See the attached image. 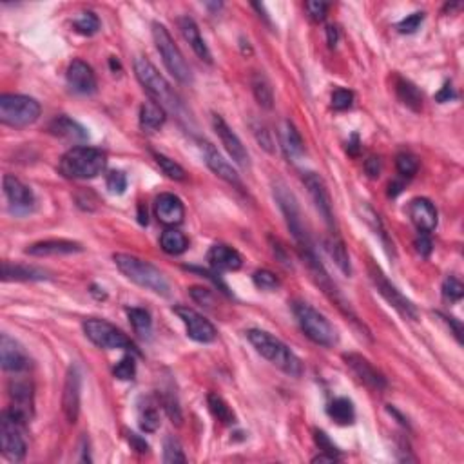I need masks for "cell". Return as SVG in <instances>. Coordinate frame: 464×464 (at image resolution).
I'll return each mask as SVG.
<instances>
[{
    "mask_svg": "<svg viewBox=\"0 0 464 464\" xmlns=\"http://www.w3.org/2000/svg\"><path fill=\"white\" fill-rule=\"evenodd\" d=\"M207 262L216 272H234L240 270L243 265V257L236 249H232L228 245L218 243L212 245L207 252Z\"/></svg>",
    "mask_w": 464,
    "mask_h": 464,
    "instance_id": "24",
    "label": "cell"
},
{
    "mask_svg": "<svg viewBox=\"0 0 464 464\" xmlns=\"http://www.w3.org/2000/svg\"><path fill=\"white\" fill-rule=\"evenodd\" d=\"M202 152H203V160H205L207 167L216 174V176L221 178L224 182L231 183V185L238 187V189L243 187V183H241L240 180V174L236 173V169H234L224 157H221L220 152H218V149H216L211 142H202Z\"/></svg>",
    "mask_w": 464,
    "mask_h": 464,
    "instance_id": "18",
    "label": "cell"
},
{
    "mask_svg": "<svg viewBox=\"0 0 464 464\" xmlns=\"http://www.w3.org/2000/svg\"><path fill=\"white\" fill-rule=\"evenodd\" d=\"M252 133L256 136V142L265 149L267 152H274V138H272V133L269 131V127L263 122H252Z\"/></svg>",
    "mask_w": 464,
    "mask_h": 464,
    "instance_id": "47",
    "label": "cell"
},
{
    "mask_svg": "<svg viewBox=\"0 0 464 464\" xmlns=\"http://www.w3.org/2000/svg\"><path fill=\"white\" fill-rule=\"evenodd\" d=\"M305 9H307L308 17L312 18V20L321 22L325 20L326 13H329V4H326V2L310 0V2H305Z\"/></svg>",
    "mask_w": 464,
    "mask_h": 464,
    "instance_id": "52",
    "label": "cell"
},
{
    "mask_svg": "<svg viewBox=\"0 0 464 464\" xmlns=\"http://www.w3.org/2000/svg\"><path fill=\"white\" fill-rule=\"evenodd\" d=\"M336 460H339L338 457L329 456V453H319L317 457H314L312 463H336Z\"/></svg>",
    "mask_w": 464,
    "mask_h": 464,
    "instance_id": "62",
    "label": "cell"
},
{
    "mask_svg": "<svg viewBox=\"0 0 464 464\" xmlns=\"http://www.w3.org/2000/svg\"><path fill=\"white\" fill-rule=\"evenodd\" d=\"M397 173L405 178H414L419 171V160L410 152H399L396 158Z\"/></svg>",
    "mask_w": 464,
    "mask_h": 464,
    "instance_id": "42",
    "label": "cell"
},
{
    "mask_svg": "<svg viewBox=\"0 0 464 464\" xmlns=\"http://www.w3.org/2000/svg\"><path fill=\"white\" fill-rule=\"evenodd\" d=\"M160 245H161V249H164V252L171 254V256H180V254H183L187 250V247H189V241H187V238L183 232H180L178 228H174V227H169L161 232Z\"/></svg>",
    "mask_w": 464,
    "mask_h": 464,
    "instance_id": "33",
    "label": "cell"
},
{
    "mask_svg": "<svg viewBox=\"0 0 464 464\" xmlns=\"http://www.w3.org/2000/svg\"><path fill=\"white\" fill-rule=\"evenodd\" d=\"M2 279L4 281H40L47 279L46 272L37 267L20 265V263H2Z\"/></svg>",
    "mask_w": 464,
    "mask_h": 464,
    "instance_id": "29",
    "label": "cell"
},
{
    "mask_svg": "<svg viewBox=\"0 0 464 464\" xmlns=\"http://www.w3.org/2000/svg\"><path fill=\"white\" fill-rule=\"evenodd\" d=\"M42 109L35 98L24 94H2L0 97V122L9 127H28L35 123Z\"/></svg>",
    "mask_w": 464,
    "mask_h": 464,
    "instance_id": "8",
    "label": "cell"
},
{
    "mask_svg": "<svg viewBox=\"0 0 464 464\" xmlns=\"http://www.w3.org/2000/svg\"><path fill=\"white\" fill-rule=\"evenodd\" d=\"M152 38H154V44H157V49L164 60L165 68L174 76V80H178L180 84H190L193 73H190L189 63L183 59L180 47L174 44L167 28L160 22H152Z\"/></svg>",
    "mask_w": 464,
    "mask_h": 464,
    "instance_id": "6",
    "label": "cell"
},
{
    "mask_svg": "<svg viewBox=\"0 0 464 464\" xmlns=\"http://www.w3.org/2000/svg\"><path fill=\"white\" fill-rule=\"evenodd\" d=\"M453 98H456V93H453L452 84H450V82H446V84L443 85V89H441V91H439V93L435 94V100L439 102V104H444V102H450V100H453Z\"/></svg>",
    "mask_w": 464,
    "mask_h": 464,
    "instance_id": "57",
    "label": "cell"
},
{
    "mask_svg": "<svg viewBox=\"0 0 464 464\" xmlns=\"http://www.w3.org/2000/svg\"><path fill=\"white\" fill-rule=\"evenodd\" d=\"M106 165V152L87 145H76L60 158L59 169L63 176L71 180H91L104 173Z\"/></svg>",
    "mask_w": 464,
    "mask_h": 464,
    "instance_id": "3",
    "label": "cell"
},
{
    "mask_svg": "<svg viewBox=\"0 0 464 464\" xmlns=\"http://www.w3.org/2000/svg\"><path fill=\"white\" fill-rule=\"evenodd\" d=\"M73 28H75V30L78 31L80 35L91 37V35H94L98 30H100V20H98V17L94 15V13L85 11V13H82L80 17L76 18L75 22H73Z\"/></svg>",
    "mask_w": 464,
    "mask_h": 464,
    "instance_id": "41",
    "label": "cell"
},
{
    "mask_svg": "<svg viewBox=\"0 0 464 464\" xmlns=\"http://www.w3.org/2000/svg\"><path fill=\"white\" fill-rule=\"evenodd\" d=\"M272 250H274L276 256H278L279 260H281L283 265L291 267V262H288V257H287V250L283 249V245L279 243L278 240H272Z\"/></svg>",
    "mask_w": 464,
    "mask_h": 464,
    "instance_id": "58",
    "label": "cell"
},
{
    "mask_svg": "<svg viewBox=\"0 0 464 464\" xmlns=\"http://www.w3.org/2000/svg\"><path fill=\"white\" fill-rule=\"evenodd\" d=\"M0 363L6 372H24L30 368V358L20 345L8 334L0 336Z\"/></svg>",
    "mask_w": 464,
    "mask_h": 464,
    "instance_id": "20",
    "label": "cell"
},
{
    "mask_svg": "<svg viewBox=\"0 0 464 464\" xmlns=\"http://www.w3.org/2000/svg\"><path fill=\"white\" fill-rule=\"evenodd\" d=\"M135 75L138 82L144 85V89L149 93L152 100L160 104L164 109H169L173 113H180L182 111V102L174 93V89L171 84L165 80V76L158 71L147 59H138L135 60Z\"/></svg>",
    "mask_w": 464,
    "mask_h": 464,
    "instance_id": "4",
    "label": "cell"
},
{
    "mask_svg": "<svg viewBox=\"0 0 464 464\" xmlns=\"http://www.w3.org/2000/svg\"><path fill=\"white\" fill-rule=\"evenodd\" d=\"M329 415L341 427L352 425L355 419L354 403L350 399H346V397H338L329 405Z\"/></svg>",
    "mask_w": 464,
    "mask_h": 464,
    "instance_id": "36",
    "label": "cell"
},
{
    "mask_svg": "<svg viewBox=\"0 0 464 464\" xmlns=\"http://www.w3.org/2000/svg\"><path fill=\"white\" fill-rule=\"evenodd\" d=\"M326 37H329V46L330 47L336 46V44H338V38H339L338 28H336V25H329V28H326Z\"/></svg>",
    "mask_w": 464,
    "mask_h": 464,
    "instance_id": "61",
    "label": "cell"
},
{
    "mask_svg": "<svg viewBox=\"0 0 464 464\" xmlns=\"http://www.w3.org/2000/svg\"><path fill=\"white\" fill-rule=\"evenodd\" d=\"M464 295V287L463 283L459 281L453 276H448L443 283V298L450 303H457V301L463 300Z\"/></svg>",
    "mask_w": 464,
    "mask_h": 464,
    "instance_id": "45",
    "label": "cell"
},
{
    "mask_svg": "<svg viewBox=\"0 0 464 464\" xmlns=\"http://www.w3.org/2000/svg\"><path fill=\"white\" fill-rule=\"evenodd\" d=\"M154 214L160 224L167 225V227H176L185 218V207L176 195L164 193L154 202Z\"/></svg>",
    "mask_w": 464,
    "mask_h": 464,
    "instance_id": "22",
    "label": "cell"
},
{
    "mask_svg": "<svg viewBox=\"0 0 464 464\" xmlns=\"http://www.w3.org/2000/svg\"><path fill=\"white\" fill-rule=\"evenodd\" d=\"M252 93L256 97L257 104L263 107V109H272L274 106V91H272V85H270L269 78H267L263 73H256L252 76Z\"/></svg>",
    "mask_w": 464,
    "mask_h": 464,
    "instance_id": "35",
    "label": "cell"
},
{
    "mask_svg": "<svg viewBox=\"0 0 464 464\" xmlns=\"http://www.w3.org/2000/svg\"><path fill=\"white\" fill-rule=\"evenodd\" d=\"M154 160L160 165V169L164 171V174H167L171 180H176V182H183V180H185V171H183L182 165L171 160L169 157H165L161 152H154Z\"/></svg>",
    "mask_w": 464,
    "mask_h": 464,
    "instance_id": "40",
    "label": "cell"
},
{
    "mask_svg": "<svg viewBox=\"0 0 464 464\" xmlns=\"http://www.w3.org/2000/svg\"><path fill=\"white\" fill-rule=\"evenodd\" d=\"M252 281H254V285L260 288V291L272 292V291H278V288H279L278 276H276L274 272L267 270V269L256 270V272L252 274Z\"/></svg>",
    "mask_w": 464,
    "mask_h": 464,
    "instance_id": "44",
    "label": "cell"
},
{
    "mask_svg": "<svg viewBox=\"0 0 464 464\" xmlns=\"http://www.w3.org/2000/svg\"><path fill=\"white\" fill-rule=\"evenodd\" d=\"M47 129H49L51 135L71 140V142H84V140L89 138L87 129L82 127L78 122H75V120L69 118V116H66V114L56 116V118L49 123Z\"/></svg>",
    "mask_w": 464,
    "mask_h": 464,
    "instance_id": "28",
    "label": "cell"
},
{
    "mask_svg": "<svg viewBox=\"0 0 464 464\" xmlns=\"http://www.w3.org/2000/svg\"><path fill=\"white\" fill-rule=\"evenodd\" d=\"M22 422L6 410L0 419V443H2V453L11 463H20L28 452V444L20 434Z\"/></svg>",
    "mask_w": 464,
    "mask_h": 464,
    "instance_id": "12",
    "label": "cell"
},
{
    "mask_svg": "<svg viewBox=\"0 0 464 464\" xmlns=\"http://www.w3.org/2000/svg\"><path fill=\"white\" fill-rule=\"evenodd\" d=\"M84 334L89 341L104 350H126L138 354L135 343L127 338L120 329L104 319H87L84 323Z\"/></svg>",
    "mask_w": 464,
    "mask_h": 464,
    "instance_id": "10",
    "label": "cell"
},
{
    "mask_svg": "<svg viewBox=\"0 0 464 464\" xmlns=\"http://www.w3.org/2000/svg\"><path fill=\"white\" fill-rule=\"evenodd\" d=\"M441 317H443L444 321H446L448 325H450V329H453V334H456L457 341L460 343V334H463V329H460V323L459 321H456V317H448V316H443V314H439Z\"/></svg>",
    "mask_w": 464,
    "mask_h": 464,
    "instance_id": "59",
    "label": "cell"
},
{
    "mask_svg": "<svg viewBox=\"0 0 464 464\" xmlns=\"http://www.w3.org/2000/svg\"><path fill=\"white\" fill-rule=\"evenodd\" d=\"M294 314L305 336L312 343L321 346H334L338 343V332L319 310L307 303H294Z\"/></svg>",
    "mask_w": 464,
    "mask_h": 464,
    "instance_id": "7",
    "label": "cell"
},
{
    "mask_svg": "<svg viewBox=\"0 0 464 464\" xmlns=\"http://www.w3.org/2000/svg\"><path fill=\"white\" fill-rule=\"evenodd\" d=\"M303 183L307 187L308 195L312 198L314 205H316L317 212L323 218L326 225H329L330 231H334L336 227V218H334V209H332V198H330V193L326 189L323 178L316 173H307L303 176Z\"/></svg>",
    "mask_w": 464,
    "mask_h": 464,
    "instance_id": "14",
    "label": "cell"
},
{
    "mask_svg": "<svg viewBox=\"0 0 464 464\" xmlns=\"http://www.w3.org/2000/svg\"><path fill=\"white\" fill-rule=\"evenodd\" d=\"M189 292H190V295H193V300H195L196 303L205 305V307H211V305H212V294H211V291H207V288L193 287Z\"/></svg>",
    "mask_w": 464,
    "mask_h": 464,
    "instance_id": "54",
    "label": "cell"
},
{
    "mask_svg": "<svg viewBox=\"0 0 464 464\" xmlns=\"http://www.w3.org/2000/svg\"><path fill=\"white\" fill-rule=\"evenodd\" d=\"M326 252L330 254V257L334 260V263L338 265V269L341 270L345 276L352 274V263L350 256H348V250H346L345 243L341 241V238H338L336 234H332L330 238H326L325 241Z\"/></svg>",
    "mask_w": 464,
    "mask_h": 464,
    "instance_id": "31",
    "label": "cell"
},
{
    "mask_svg": "<svg viewBox=\"0 0 464 464\" xmlns=\"http://www.w3.org/2000/svg\"><path fill=\"white\" fill-rule=\"evenodd\" d=\"M274 198L279 205V211H281L283 216H285L287 227L291 228L292 236H294L295 243H298V249L312 247V241H310L308 231L307 227H305L303 216H301L300 203H298L295 196L291 193V189H288L283 182H276Z\"/></svg>",
    "mask_w": 464,
    "mask_h": 464,
    "instance_id": "9",
    "label": "cell"
},
{
    "mask_svg": "<svg viewBox=\"0 0 464 464\" xmlns=\"http://www.w3.org/2000/svg\"><path fill=\"white\" fill-rule=\"evenodd\" d=\"M300 254H301V260H303V263L307 265L308 272H310V276H312V279L317 283V287L325 292L326 298H329V300L332 301L336 307H338V310L343 314V316L348 317V319H350L355 326H361V330H365V326L361 325V321L358 319L355 312L352 310L350 303H348V301L345 300V295L339 292L338 285L332 281V278L329 276V272H326V269L323 267L321 260L317 257L316 250H314V245L312 247H305V249H300Z\"/></svg>",
    "mask_w": 464,
    "mask_h": 464,
    "instance_id": "5",
    "label": "cell"
},
{
    "mask_svg": "<svg viewBox=\"0 0 464 464\" xmlns=\"http://www.w3.org/2000/svg\"><path fill=\"white\" fill-rule=\"evenodd\" d=\"M432 249H434V243H432L430 236L419 232V236L415 238V250H417L422 257H428L432 254Z\"/></svg>",
    "mask_w": 464,
    "mask_h": 464,
    "instance_id": "53",
    "label": "cell"
},
{
    "mask_svg": "<svg viewBox=\"0 0 464 464\" xmlns=\"http://www.w3.org/2000/svg\"><path fill=\"white\" fill-rule=\"evenodd\" d=\"M138 421H140V428L147 434H152V432H157L158 427H160V412H158L157 403L145 397L144 403H140L138 405Z\"/></svg>",
    "mask_w": 464,
    "mask_h": 464,
    "instance_id": "34",
    "label": "cell"
},
{
    "mask_svg": "<svg viewBox=\"0 0 464 464\" xmlns=\"http://www.w3.org/2000/svg\"><path fill=\"white\" fill-rule=\"evenodd\" d=\"M250 345L256 348L257 354H262L267 361L278 367L279 370L285 372L291 377H300L303 374V363L301 359L294 354L283 341L274 338L272 334L265 330L252 329L247 332Z\"/></svg>",
    "mask_w": 464,
    "mask_h": 464,
    "instance_id": "1",
    "label": "cell"
},
{
    "mask_svg": "<svg viewBox=\"0 0 464 464\" xmlns=\"http://www.w3.org/2000/svg\"><path fill=\"white\" fill-rule=\"evenodd\" d=\"M408 216L412 224L422 234H430L437 227V209L428 198H414L408 205Z\"/></svg>",
    "mask_w": 464,
    "mask_h": 464,
    "instance_id": "23",
    "label": "cell"
},
{
    "mask_svg": "<svg viewBox=\"0 0 464 464\" xmlns=\"http://www.w3.org/2000/svg\"><path fill=\"white\" fill-rule=\"evenodd\" d=\"M138 220L142 225H147V211L144 212V207L140 205V214H138Z\"/></svg>",
    "mask_w": 464,
    "mask_h": 464,
    "instance_id": "64",
    "label": "cell"
},
{
    "mask_svg": "<svg viewBox=\"0 0 464 464\" xmlns=\"http://www.w3.org/2000/svg\"><path fill=\"white\" fill-rule=\"evenodd\" d=\"M68 85L78 94H93L97 91V75L84 60H73L68 68Z\"/></svg>",
    "mask_w": 464,
    "mask_h": 464,
    "instance_id": "19",
    "label": "cell"
},
{
    "mask_svg": "<svg viewBox=\"0 0 464 464\" xmlns=\"http://www.w3.org/2000/svg\"><path fill=\"white\" fill-rule=\"evenodd\" d=\"M207 405L211 414L220 422H224V425H234L236 422V415H234L232 408L227 405L224 397H220L218 393H209Z\"/></svg>",
    "mask_w": 464,
    "mask_h": 464,
    "instance_id": "37",
    "label": "cell"
},
{
    "mask_svg": "<svg viewBox=\"0 0 464 464\" xmlns=\"http://www.w3.org/2000/svg\"><path fill=\"white\" fill-rule=\"evenodd\" d=\"M2 187H4V195L8 202L11 203V207L15 212H30L35 205V196L28 185L15 178L13 174H6L2 180Z\"/></svg>",
    "mask_w": 464,
    "mask_h": 464,
    "instance_id": "21",
    "label": "cell"
},
{
    "mask_svg": "<svg viewBox=\"0 0 464 464\" xmlns=\"http://www.w3.org/2000/svg\"><path fill=\"white\" fill-rule=\"evenodd\" d=\"M127 316H129V321H131L133 330L138 334L140 338H149L151 336L152 319L147 310H144V308H129Z\"/></svg>",
    "mask_w": 464,
    "mask_h": 464,
    "instance_id": "38",
    "label": "cell"
},
{
    "mask_svg": "<svg viewBox=\"0 0 464 464\" xmlns=\"http://www.w3.org/2000/svg\"><path fill=\"white\" fill-rule=\"evenodd\" d=\"M80 397H82V374L80 368L76 365H71L66 376L62 392V410L63 415L71 425L78 421L80 415Z\"/></svg>",
    "mask_w": 464,
    "mask_h": 464,
    "instance_id": "15",
    "label": "cell"
},
{
    "mask_svg": "<svg viewBox=\"0 0 464 464\" xmlns=\"http://www.w3.org/2000/svg\"><path fill=\"white\" fill-rule=\"evenodd\" d=\"M160 403L164 405L165 412L171 417V421L176 422V425H182V408H180V403H178L176 396H174L171 390H164L160 393Z\"/></svg>",
    "mask_w": 464,
    "mask_h": 464,
    "instance_id": "43",
    "label": "cell"
},
{
    "mask_svg": "<svg viewBox=\"0 0 464 464\" xmlns=\"http://www.w3.org/2000/svg\"><path fill=\"white\" fill-rule=\"evenodd\" d=\"M107 189L113 193V195H123L127 189V176L122 173V171H111L107 174Z\"/></svg>",
    "mask_w": 464,
    "mask_h": 464,
    "instance_id": "50",
    "label": "cell"
},
{
    "mask_svg": "<svg viewBox=\"0 0 464 464\" xmlns=\"http://www.w3.org/2000/svg\"><path fill=\"white\" fill-rule=\"evenodd\" d=\"M84 247L80 243L71 240H46V241H38V243L30 245L25 249V254L30 256H66V254H76L82 252Z\"/></svg>",
    "mask_w": 464,
    "mask_h": 464,
    "instance_id": "26",
    "label": "cell"
},
{
    "mask_svg": "<svg viewBox=\"0 0 464 464\" xmlns=\"http://www.w3.org/2000/svg\"><path fill=\"white\" fill-rule=\"evenodd\" d=\"M187 457L183 453V448L180 444V441L174 437V435H169V437H165L164 441V463L167 464H176V463H185Z\"/></svg>",
    "mask_w": 464,
    "mask_h": 464,
    "instance_id": "39",
    "label": "cell"
},
{
    "mask_svg": "<svg viewBox=\"0 0 464 464\" xmlns=\"http://www.w3.org/2000/svg\"><path fill=\"white\" fill-rule=\"evenodd\" d=\"M113 260L120 272L127 279L136 283L138 287L147 288V291L154 292L158 295H164V298L171 294V285L167 278L161 274L160 269H157L149 262H144V260L131 256V254H114Z\"/></svg>",
    "mask_w": 464,
    "mask_h": 464,
    "instance_id": "2",
    "label": "cell"
},
{
    "mask_svg": "<svg viewBox=\"0 0 464 464\" xmlns=\"http://www.w3.org/2000/svg\"><path fill=\"white\" fill-rule=\"evenodd\" d=\"M422 20H425V13L422 11L412 13V15H408V17L403 18V20L397 24V30H399V33L403 35L415 33V31L419 30V25L422 24Z\"/></svg>",
    "mask_w": 464,
    "mask_h": 464,
    "instance_id": "49",
    "label": "cell"
},
{
    "mask_svg": "<svg viewBox=\"0 0 464 464\" xmlns=\"http://www.w3.org/2000/svg\"><path fill=\"white\" fill-rule=\"evenodd\" d=\"M381 169H383V164H381V158L377 157H370L367 161H365V171L370 178H377L381 174Z\"/></svg>",
    "mask_w": 464,
    "mask_h": 464,
    "instance_id": "55",
    "label": "cell"
},
{
    "mask_svg": "<svg viewBox=\"0 0 464 464\" xmlns=\"http://www.w3.org/2000/svg\"><path fill=\"white\" fill-rule=\"evenodd\" d=\"M389 196H392V198H396L397 195H401V190H403V183H397V182H393V183H390V187H389Z\"/></svg>",
    "mask_w": 464,
    "mask_h": 464,
    "instance_id": "63",
    "label": "cell"
},
{
    "mask_svg": "<svg viewBox=\"0 0 464 464\" xmlns=\"http://www.w3.org/2000/svg\"><path fill=\"white\" fill-rule=\"evenodd\" d=\"M343 359H345V363L352 368L355 376L359 377V381L367 384L368 389L377 390V392L386 389V377H384L367 358H363L361 354L350 352V354L343 355Z\"/></svg>",
    "mask_w": 464,
    "mask_h": 464,
    "instance_id": "17",
    "label": "cell"
},
{
    "mask_svg": "<svg viewBox=\"0 0 464 464\" xmlns=\"http://www.w3.org/2000/svg\"><path fill=\"white\" fill-rule=\"evenodd\" d=\"M359 151H361V144H359V136L352 135L350 142H348V152H350L352 157H358Z\"/></svg>",
    "mask_w": 464,
    "mask_h": 464,
    "instance_id": "60",
    "label": "cell"
},
{
    "mask_svg": "<svg viewBox=\"0 0 464 464\" xmlns=\"http://www.w3.org/2000/svg\"><path fill=\"white\" fill-rule=\"evenodd\" d=\"M354 104V93L348 89H336L332 93V107L336 111L350 109Z\"/></svg>",
    "mask_w": 464,
    "mask_h": 464,
    "instance_id": "48",
    "label": "cell"
},
{
    "mask_svg": "<svg viewBox=\"0 0 464 464\" xmlns=\"http://www.w3.org/2000/svg\"><path fill=\"white\" fill-rule=\"evenodd\" d=\"M127 441H129V444L133 446V450H136L138 453H147L149 452V444L145 443V439H142L140 435L136 434H127Z\"/></svg>",
    "mask_w": 464,
    "mask_h": 464,
    "instance_id": "56",
    "label": "cell"
},
{
    "mask_svg": "<svg viewBox=\"0 0 464 464\" xmlns=\"http://www.w3.org/2000/svg\"><path fill=\"white\" fill-rule=\"evenodd\" d=\"M167 120V113L160 104L154 100H147L140 107V126L145 131H158Z\"/></svg>",
    "mask_w": 464,
    "mask_h": 464,
    "instance_id": "30",
    "label": "cell"
},
{
    "mask_svg": "<svg viewBox=\"0 0 464 464\" xmlns=\"http://www.w3.org/2000/svg\"><path fill=\"white\" fill-rule=\"evenodd\" d=\"M173 312L176 314L180 319L183 321V325L187 329V336L190 339H195L198 343H212L218 336L214 325L211 321L205 319L202 314H198L195 308L183 307V305H178L173 308Z\"/></svg>",
    "mask_w": 464,
    "mask_h": 464,
    "instance_id": "13",
    "label": "cell"
},
{
    "mask_svg": "<svg viewBox=\"0 0 464 464\" xmlns=\"http://www.w3.org/2000/svg\"><path fill=\"white\" fill-rule=\"evenodd\" d=\"M178 30L182 33V37L185 38V42L193 47V51L196 53L200 60L203 62L212 63V53L209 49V46L203 40L202 33H200V28L195 20L190 17H180L178 18Z\"/></svg>",
    "mask_w": 464,
    "mask_h": 464,
    "instance_id": "25",
    "label": "cell"
},
{
    "mask_svg": "<svg viewBox=\"0 0 464 464\" xmlns=\"http://www.w3.org/2000/svg\"><path fill=\"white\" fill-rule=\"evenodd\" d=\"M279 144H281V149L292 161H295L305 154L303 138H301L300 131L295 129L291 120H283L281 127H279Z\"/></svg>",
    "mask_w": 464,
    "mask_h": 464,
    "instance_id": "27",
    "label": "cell"
},
{
    "mask_svg": "<svg viewBox=\"0 0 464 464\" xmlns=\"http://www.w3.org/2000/svg\"><path fill=\"white\" fill-rule=\"evenodd\" d=\"M212 127H214L216 135L220 136L221 144H224L225 151L231 154L232 160L236 161L240 167L247 169V167L250 165L249 152H247V149H245V145H243V142L240 140V136L232 131L231 127H228V123L221 118L220 114H212Z\"/></svg>",
    "mask_w": 464,
    "mask_h": 464,
    "instance_id": "16",
    "label": "cell"
},
{
    "mask_svg": "<svg viewBox=\"0 0 464 464\" xmlns=\"http://www.w3.org/2000/svg\"><path fill=\"white\" fill-rule=\"evenodd\" d=\"M113 374H114V377H118V379H122V381L135 379V376H136L135 358H133V355H123L118 363H116V367L113 368Z\"/></svg>",
    "mask_w": 464,
    "mask_h": 464,
    "instance_id": "46",
    "label": "cell"
},
{
    "mask_svg": "<svg viewBox=\"0 0 464 464\" xmlns=\"http://www.w3.org/2000/svg\"><path fill=\"white\" fill-rule=\"evenodd\" d=\"M314 441H316V444L319 446L321 452L329 453V456H334V457H338V459H341V453H339V450L336 448V444L330 441V437L325 434V432H323V430H314Z\"/></svg>",
    "mask_w": 464,
    "mask_h": 464,
    "instance_id": "51",
    "label": "cell"
},
{
    "mask_svg": "<svg viewBox=\"0 0 464 464\" xmlns=\"http://www.w3.org/2000/svg\"><path fill=\"white\" fill-rule=\"evenodd\" d=\"M368 276H370L374 287L377 288V292L383 295L390 307L396 308L397 312L401 314L403 317H406V319H412V321L417 319L419 317L417 307H415L406 295H403L401 291H399L393 283H390V279L384 276V272L379 269V265H376L372 260L368 262Z\"/></svg>",
    "mask_w": 464,
    "mask_h": 464,
    "instance_id": "11",
    "label": "cell"
},
{
    "mask_svg": "<svg viewBox=\"0 0 464 464\" xmlns=\"http://www.w3.org/2000/svg\"><path fill=\"white\" fill-rule=\"evenodd\" d=\"M396 93H397V98L405 104L408 109L415 111V113H419V111L422 109V94L421 91L417 89V85L412 84L410 80H405V78H397L396 82Z\"/></svg>",
    "mask_w": 464,
    "mask_h": 464,
    "instance_id": "32",
    "label": "cell"
}]
</instances>
